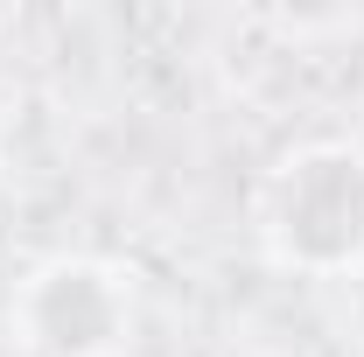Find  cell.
Here are the masks:
<instances>
[{
	"label": "cell",
	"instance_id": "obj_1",
	"mask_svg": "<svg viewBox=\"0 0 364 357\" xmlns=\"http://www.w3.org/2000/svg\"><path fill=\"white\" fill-rule=\"evenodd\" d=\"M252 238L267 267L294 280L364 273V140H301L252 196Z\"/></svg>",
	"mask_w": 364,
	"mask_h": 357
},
{
	"label": "cell",
	"instance_id": "obj_2",
	"mask_svg": "<svg viewBox=\"0 0 364 357\" xmlns=\"http://www.w3.org/2000/svg\"><path fill=\"white\" fill-rule=\"evenodd\" d=\"M140 280L105 252H49L7 294V343L21 357H127Z\"/></svg>",
	"mask_w": 364,
	"mask_h": 357
},
{
	"label": "cell",
	"instance_id": "obj_3",
	"mask_svg": "<svg viewBox=\"0 0 364 357\" xmlns=\"http://www.w3.org/2000/svg\"><path fill=\"white\" fill-rule=\"evenodd\" d=\"M358 280H364V273H358Z\"/></svg>",
	"mask_w": 364,
	"mask_h": 357
}]
</instances>
